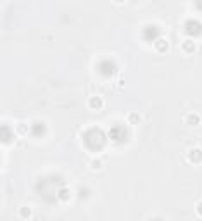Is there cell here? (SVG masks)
Segmentation results:
<instances>
[{"label":"cell","instance_id":"3957f363","mask_svg":"<svg viewBox=\"0 0 202 221\" xmlns=\"http://www.w3.org/2000/svg\"><path fill=\"white\" fill-rule=\"evenodd\" d=\"M128 121L129 123H138V114H128Z\"/></svg>","mask_w":202,"mask_h":221},{"label":"cell","instance_id":"7a4b0ae2","mask_svg":"<svg viewBox=\"0 0 202 221\" xmlns=\"http://www.w3.org/2000/svg\"><path fill=\"white\" fill-rule=\"evenodd\" d=\"M155 49H157V50H164V49H166V40H164V38L157 40V43H155Z\"/></svg>","mask_w":202,"mask_h":221},{"label":"cell","instance_id":"5b68a950","mask_svg":"<svg viewBox=\"0 0 202 221\" xmlns=\"http://www.w3.org/2000/svg\"><path fill=\"white\" fill-rule=\"evenodd\" d=\"M21 214H24V216H28V214H30V209H21Z\"/></svg>","mask_w":202,"mask_h":221},{"label":"cell","instance_id":"8992f818","mask_svg":"<svg viewBox=\"0 0 202 221\" xmlns=\"http://www.w3.org/2000/svg\"><path fill=\"white\" fill-rule=\"evenodd\" d=\"M199 213L202 214V202H201V204H199Z\"/></svg>","mask_w":202,"mask_h":221},{"label":"cell","instance_id":"277c9868","mask_svg":"<svg viewBox=\"0 0 202 221\" xmlns=\"http://www.w3.org/2000/svg\"><path fill=\"white\" fill-rule=\"evenodd\" d=\"M90 106H92V107H98V106H100V100H98V98H93V100H90Z\"/></svg>","mask_w":202,"mask_h":221},{"label":"cell","instance_id":"6da1fadb","mask_svg":"<svg viewBox=\"0 0 202 221\" xmlns=\"http://www.w3.org/2000/svg\"><path fill=\"white\" fill-rule=\"evenodd\" d=\"M181 49L185 50V52H194V50H195L194 40H185L183 43H181Z\"/></svg>","mask_w":202,"mask_h":221}]
</instances>
